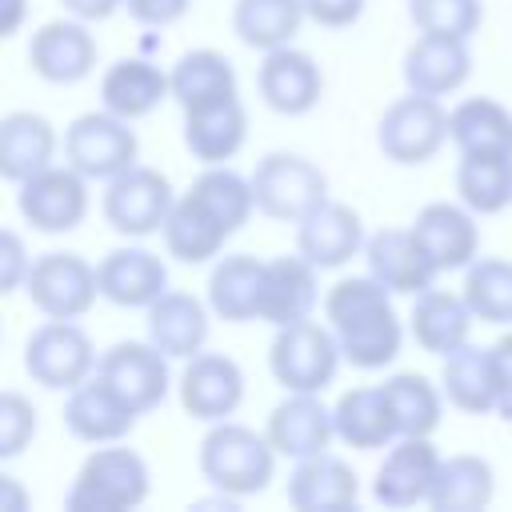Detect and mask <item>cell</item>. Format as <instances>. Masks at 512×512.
<instances>
[{
	"label": "cell",
	"mask_w": 512,
	"mask_h": 512,
	"mask_svg": "<svg viewBox=\"0 0 512 512\" xmlns=\"http://www.w3.org/2000/svg\"><path fill=\"white\" fill-rule=\"evenodd\" d=\"M324 316L348 364L372 372L400 356L404 328L392 308V288H384L372 272L336 280L324 296Z\"/></svg>",
	"instance_id": "obj_1"
},
{
	"label": "cell",
	"mask_w": 512,
	"mask_h": 512,
	"mask_svg": "<svg viewBox=\"0 0 512 512\" xmlns=\"http://www.w3.org/2000/svg\"><path fill=\"white\" fill-rule=\"evenodd\" d=\"M276 456L280 452L272 448L268 436L244 424H232V420H216L208 436L200 440V472L224 496L264 492L276 472Z\"/></svg>",
	"instance_id": "obj_2"
},
{
	"label": "cell",
	"mask_w": 512,
	"mask_h": 512,
	"mask_svg": "<svg viewBox=\"0 0 512 512\" xmlns=\"http://www.w3.org/2000/svg\"><path fill=\"white\" fill-rule=\"evenodd\" d=\"M144 500H148V464L132 448H96L80 464L64 496L68 512H124Z\"/></svg>",
	"instance_id": "obj_3"
},
{
	"label": "cell",
	"mask_w": 512,
	"mask_h": 512,
	"mask_svg": "<svg viewBox=\"0 0 512 512\" xmlns=\"http://www.w3.org/2000/svg\"><path fill=\"white\" fill-rule=\"evenodd\" d=\"M344 352L332 328L316 320H296L276 328V340L268 348V368L280 388L288 392H324L340 368Z\"/></svg>",
	"instance_id": "obj_4"
},
{
	"label": "cell",
	"mask_w": 512,
	"mask_h": 512,
	"mask_svg": "<svg viewBox=\"0 0 512 512\" xmlns=\"http://www.w3.org/2000/svg\"><path fill=\"white\" fill-rule=\"evenodd\" d=\"M252 196L256 212L296 224L328 200V176L296 152H268L252 172Z\"/></svg>",
	"instance_id": "obj_5"
},
{
	"label": "cell",
	"mask_w": 512,
	"mask_h": 512,
	"mask_svg": "<svg viewBox=\"0 0 512 512\" xmlns=\"http://www.w3.org/2000/svg\"><path fill=\"white\" fill-rule=\"evenodd\" d=\"M136 132L116 112H84L64 132V160L88 180H112L136 164Z\"/></svg>",
	"instance_id": "obj_6"
},
{
	"label": "cell",
	"mask_w": 512,
	"mask_h": 512,
	"mask_svg": "<svg viewBox=\"0 0 512 512\" xmlns=\"http://www.w3.org/2000/svg\"><path fill=\"white\" fill-rule=\"evenodd\" d=\"M448 140V112L440 108L436 96L408 92L376 124V144L392 164H424L432 160Z\"/></svg>",
	"instance_id": "obj_7"
},
{
	"label": "cell",
	"mask_w": 512,
	"mask_h": 512,
	"mask_svg": "<svg viewBox=\"0 0 512 512\" xmlns=\"http://www.w3.org/2000/svg\"><path fill=\"white\" fill-rule=\"evenodd\" d=\"M24 292H28L32 308H40L44 316L76 320L96 304L100 276L76 252H44L40 260H32V268L24 276Z\"/></svg>",
	"instance_id": "obj_8"
},
{
	"label": "cell",
	"mask_w": 512,
	"mask_h": 512,
	"mask_svg": "<svg viewBox=\"0 0 512 512\" xmlns=\"http://www.w3.org/2000/svg\"><path fill=\"white\" fill-rule=\"evenodd\" d=\"M96 348L84 328L72 320H44L28 340H24V372L40 388H76L96 372Z\"/></svg>",
	"instance_id": "obj_9"
},
{
	"label": "cell",
	"mask_w": 512,
	"mask_h": 512,
	"mask_svg": "<svg viewBox=\"0 0 512 512\" xmlns=\"http://www.w3.org/2000/svg\"><path fill=\"white\" fill-rule=\"evenodd\" d=\"M172 184L160 168L132 164L128 172L112 176L104 188V220L120 236H152L164 228L172 212Z\"/></svg>",
	"instance_id": "obj_10"
},
{
	"label": "cell",
	"mask_w": 512,
	"mask_h": 512,
	"mask_svg": "<svg viewBox=\"0 0 512 512\" xmlns=\"http://www.w3.org/2000/svg\"><path fill=\"white\" fill-rule=\"evenodd\" d=\"M88 176H80L72 164L64 168H40L36 176L20 180V192H16V208L20 216L36 228V232H72L84 212H88Z\"/></svg>",
	"instance_id": "obj_11"
},
{
	"label": "cell",
	"mask_w": 512,
	"mask_h": 512,
	"mask_svg": "<svg viewBox=\"0 0 512 512\" xmlns=\"http://www.w3.org/2000/svg\"><path fill=\"white\" fill-rule=\"evenodd\" d=\"M168 360L152 340H120L108 352H100L96 372L136 408V412H152L164 396H168Z\"/></svg>",
	"instance_id": "obj_12"
},
{
	"label": "cell",
	"mask_w": 512,
	"mask_h": 512,
	"mask_svg": "<svg viewBox=\"0 0 512 512\" xmlns=\"http://www.w3.org/2000/svg\"><path fill=\"white\" fill-rule=\"evenodd\" d=\"M136 408L96 372L88 380H80L76 388H68V404H64V424L76 440L84 444H116L136 428Z\"/></svg>",
	"instance_id": "obj_13"
},
{
	"label": "cell",
	"mask_w": 512,
	"mask_h": 512,
	"mask_svg": "<svg viewBox=\"0 0 512 512\" xmlns=\"http://www.w3.org/2000/svg\"><path fill=\"white\" fill-rule=\"evenodd\" d=\"M244 400V372L220 352H196L180 376V408L192 420H228Z\"/></svg>",
	"instance_id": "obj_14"
},
{
	"label": "cell",
	"mask_w": 512,
	"mask_h": 512,
	"mask_svg": "<svg viewBox=\"0 0 512 512\" xmlns=\"http://www.w3.org/2000/svg\"><path fill=\"white\" fill-rule=\"evenodd\" d=\"M264 436L272 440L280 456L308 460V456L328 452L336 436V420H332V408H324L320 392H288V400H280L268 412Z\"/></svg>",
	"instance_id": "obj_15"
},
{
	"label": "cell",
	"mask_w": 512,
	"mask_h": 512,
	"mask_svg": "<svg viewBox=\"0 0 512 512\" xmlns=\"http://www.w3.org/2000/svg\"><path fill=\"white\" fill-rule=\"evenodd\" d=\"M436 468H440V456H436V448L428 444V436H400V440L388 448L384 464L376 468L372 496H376L384 508L428 504Z\"/></svg>",
	"instance_id": "obj_16"
},
{
	"label": "cell",
	"mask_w": 512,
	"mask_h": 512,
	"mask_svg": "<svg viewBox=\"0 0 512 512\" xmlns=\"http://www.w3.org/2000/svg\"><path fill=\"white\" fill-rule=\"evenodd\" d=\"M28 64L48 84H80L96 68V40L84 20H48L28 40Z\"/></svg>",
	"instance_id": "obj_17"
},
{
	"label": "cell",
	"mask_w": 512,
	"mask_h": 512,
	"mask_svg": "<svg viewBox=\"0 0 512 512\" xmlns=\"http://www.w3.org/2000/svg\"><path fill=\"white\" fill-rule=\"evenodd\" d=\"M256 88H260V100L280 112V116H304L320 104V92H324V76L316 68V60L308 52H296V48H272L264 52V64L256 72Z\"/></svg>",
	"instance_id": "obj_18"
},
{
	"label": "cell",
	"mask_w": 512,
	"mask_h": 512,
	"mask_svg": "<svg viewBox=\"0 0 512 512\" xmlns=\"http://www.w3.org/2000/svg\"><path fill=\"white\" fill-rule=\"evenodd\" d=\"M248 112L236 92L184 108V148L200 164H224L244 148Z\"/></svg>",
	"instance_id": "obj_19"
},
{
	"label": "cell",
	"mask_w": 512,
	"mask_h": 512,
	"mask_svg": "<svg viewBox=\"0 0 512 512\" xmlns=\"http://www.w3.org/2000/svg\"><path fill=\"white\" fill-rule=\"evenodd\" d=\"M412 236L416 244L424 248V256L432 260L436 272H452V268H468L476 260V248H480V232L472 224V208L464 204H448V200H436V204H424L412 220Z\"/></svg>",
	"instance_id": "obj_20"
},
{
	"label": "cell",
	"mask_w": 512,
	"mask_h": 512,
	"mask_svg": "<svg viewBox=\"0 0 512 512\" xmlns=\"http://www.w3.org/2000/svg\"><path fill=\"white\" fill-rule=\"evenodd\" d=\"M364 248V224L348 204L324 200L296 220V252L316 268H340Z\"/></svg>",
	"instance_id": "obj_21"
},
{
	"label": "cell",
	"mask_w": 512,
	"mask_h": 512,
	"mask_svg": "<svg viewBox=\"0 0 512 512\" xmlns=\"http://www.w3.org/2000/svg\"><path fill=\"white\" fill-rule=\"evenodd\" d=\"M100 296L116 308H148L168 292V268L148 248H112L100 264Z\"/></svg>",
	"instance_id": "obj_22"
},
{
	"label": "cell",
	"mask_w": 512,
	"mask_h": 512,
	"mask_svg": "<svg viewBox=\"0 0 512 512\" xmlns=\"http://www.w3.org/2000/svg\"><path fill=\"white\" fill-rule=\"evenodd\" d=\"M364 260H368V272L392 288V292H404V296H420L424 288L436 284V268L432 260L424 256V248L416 244L412 228H380L376 236H368L364 244Z\"/></svg>",
	"instance_id": "obj_23"
},
{
	"label": "cell",
	"mask_w": 512,
	"mask_h": 512,
	"mask_svg": "<svg viewBox=\"0 0 512 512\" xmlns=\"http://www.w3.org/2000/svg\"><path fill=\"white\" fill-rule=\"evenodd\" d=\"M472 72L468 40L460 36H432L420 32V40L404 52V84L420 96H448L456 92Z\"/></svg>",
	"instance_id": "obj_24"
},
{
	"label": "cell",
	"mask_w": 512,
	"mask_h": 512,
	"mask_svg": "<svg viewBox=\"0 0 512 512\" xmlns=\"http://www.w3.org/2000/svg\"><path fill=\"white\" fill-rule=\"evenodd\" d=\"M316 308V264L296 256H276L264 268V292H260V320L272 328L308 320Z\"/></svg>",
	"instance_id": "obj_25"
},
{
	"label": "cell",
	"mask_w": 512,
	"mask_h": 512,
	"mask_svg": "<svg viewBox=\"0 0 512 512\" xmlns=\"http://www.w3.org/2000/svg\"><path fill=\"white\" fill-rule=\"evenodd\" d=\"M360 480L340 456H308L288 476V504L296 512H344L356 504Z\"/></svg>",
	"instance_id": "obj_26"
},
{
	"label": "cell",
	"mask_w": 512,
	"mask_h": 512,
	"mask_svg": "<svg viewBox=\"0 0 512 512\" xmlns=\"http://www.w3.org/2000/svg\"><path fill=\"white\" fill-rule=\"evenodd\" d=\"M168 96H172V76L160 72L152 60H140V56L116 60L100 76V100H104V108L116 112V116H124V120L148 116Z\"/></svg>",
	"instance_id": "obj_27"
},
{
	"label": "cell",
	"mask_w": 512,
	"mask_h": 512,
	"mask_svg": "<svg viewBox=\"0 0 512 512\" xmlns=\"http://www.w3.org/2000/svg\"><path fill=\"white\" fill-rule=\"evenodd\" d=\"M472 320H476V316H472L464 292L456 296V292H444V288H436V284L416 296L412 316H408L416 344H420L424 352H432V356H448V352H456L460 344H468Z\"/></svg>",
	"instance_id": "obj_28"
},
{
	"label": "cell",
	"mask_w": 512,
	"mask_h": 512,
	"mask_svg": "<svg viewBox=\"0 0 512 512\" xmlns=\"http://www.w3.org/2000/svg\"><path fill=\"white\" fill-rule=\"evenodd\" d=\"M148 340L172 360H192L196 352H204L208 340L204 304L188 292H164L148 304Z\"/></svg>",
	"instance_id": "obj_29"
},
{
	"label": "cell",
	"mask_w": 512,
	"mask_h": 512,
	"mask_svg": "<svg viewBox=\"0 0 512 512\" xmlns=\"http://www.w3.org/2000/svg\"><path fill=\"white\" fill-rule=\"evenodd\" d=\"M332 420H336V436L348 448H360V452H376V448H384L400 436L396 420H392V408H388V396H384V384L348 388L336 400Z\"/></svg>",
	"instance_id": "obj_30"
},
{
	"label": "cell",
	"mask_w": 512,
	"mask_h": 512,
	"mask_svg": "<svg viewBox=\"0 0 512 512\" xmlns=\"http://www.w3.org/2000/svg\"><path fill=\"white\" fill-rule=\"evenodd\" d=\"M264 268L268 260L256 256H224L208 276V304L220 320L244 324L260 320V292H264Z\"/></svg>",
	"instance_id": "obj_31"
},
{
	"label": "cell",
	"mask_w": 512,
	"mask_h": 512,
	"mask_svg": "<svg viewBox=\"0 0 512 512\" xmlns=\"http://www.w3.org/2000/svg\"><path fill=\"white\" fill-rule=\"evenodd\" d=\"M56 132L36 112H8L0 120V176L20 184L52 164Z\"/></svg>",
	"instance_id": "obj_32"
},
{
	"label": "cell",
	"mask_w": 512,
	"mask_h": 512,
	"mask_svg": "<svg viewBox=\"0 0 512 512\" xmlns=\"http://www.w3.org/2000/svg\"><path fill=\"white\" fill-rule=\"evenodd\" d=\"M492 496H496L492 464L460 452V456L440 460L432 492H428V508L432 512H476V508H488Z\"/></svg>",
	"instance_id": "obj_33"
},
{
	"label": "cell",
	"mask_w": 512,
	"mask_h": 512,
	"mask_svg": "<svg viewBox=\"0 0 512 512\" xmlns=\"http://www.w3.org/2000/svg\"><path fill=\"white\" fill-rule=\"evenodd\" d=\"M440 384H444L448 404L460 408V412H468V416H484V412L500 408L488 348L460 344L456 352H448L444 356V368H440Z\"/></svg>",
	"instance_id": "obj_34"
},
{
	"label": "cell",
	"mask_w": 512,
	"mask_h": 512,
	"mask_svg": "<svg viewBox=\"0 0 512 512\" xmlns=\"http://www.w3.org/2000/svg\"><path fill=\"white\" fill-rule=\"evenodd\" d=\"M164 248H168V256H176L180 264H204V260H212L220 248H224V240H228V228L200 204V200H192L188 192L172 204V212H168V220H164Z\"/></svg>",
	"instance_id": "obj_35"
},
{
	"label": "cell",
	"mask_w": 512,
	"mask_h": 512,
	"mask_svg": "<svg viewBox=\"0 0 512 512\" xmlns=\"http://www.w3.org/2000/svg\"><path fill=\"white\" fill-rule=\"evenodd\" d=\"M456 192L480 216H496L512 204V152H464L456 164Z\"/></svg>",
	"instance_id": "obj_36"
},
{
	"label": "cell",
	"mask_w": 512,
	"mask_h": 512,
	"mask_svg": "<svg viewBox=\"0 0 512 512\" xmlns=\"http://www.w3.org/2000/svg\"><path fill=\"white\" fill-rule=\"evenodd\" d=\"M448 140L456 152H512V116L492 96H468L448 112Z\"/></svg>",
	"instance_id": "obj_37"
},
{
	"label": "cell",
	"mask_w": 512,
	"mask_h": 512,
	"mask_svg": "<svg viewBox=\"0 0 512 512\" xmlns=\"http://www.w3.org/2000/svg\"><path fill=\"white\" fill-rule=\"evenodd\" d=\"M304 0H236L232 8V32L260 52L284 48L300 24H304Z\"/></svg>",
	"instance_id": "obj_38"
},
{
	"label": "cell",
	"mask_w": 512,
	"mask_h": 512,
	"mask_svg": "<svg viewBox=\"0 0 512 512\" xmlns=\"http://www.w3.org/2000/svg\"><path fill=\"white\" fill-rule=\"evenodd\" d=\"M168 76H172V100L180 108H192V104H204V100H216V96L236 92V68L216 48H192V52H184L172 64Z\"/></svg>",
	"instance_id": "obj_39"
},
{
	"label": "cell",
	"mask_w": 512,
	"mask_h": 512,
	"mask_svg": "<svg viewBox=\"0 0 512 512\" xmlns=\"http://www.w3.org/2000/svg\"><path fill=\"white\" fill-rule=\"evenodd\" d=\"M384 396L400 436H432L440 428V388L420 372H396L384 380Z\"/></svg>",
	"instance_id": "obj_40"
},
{
	"label": "cell",
	"mask_w": 512,
	"mask_h": 512,
	"mask_svg": "<svg viewBox=\"0 0 512 512\" xmlns=\"http://www.w3.org/2000/svg\"><path fill=\"white\" fill-rule=\"evenodd\" d=\"M188 196L200 200V204L228 228V236H232V232L252 216V208H256L252 180H244L240 172H232V168H224V164H204V172L192 180Z\"/></svg>",
	"instance_id": "obj_41"
},
{
	"label": "cell",
	"mask_w": 512,
	"mask_h": 512,
	"mask_svg": "<svg viewBox=\"0 0 512 512\" xmlns=\"http://www.w3.org/2000/svg\"><path fill=\"white\" fill-rule=\"evenodd\" d=\"M464 300L480 324H512V260H472L464 276Z\"/></svg>",
	"instance_id": "obj_42"
},
{
	"label": "cell",
	"mask_w": 512,
	"mask_h": 512,
	"mask_svg": "<svg viewBox=\"0 0 512 512\" xmlns=\"http://www.w3.org/2000/svg\"><path fill=\"white\" fill-rule=\"evenodd\" d=\"M408 16H412L416 32L468 40L480 28L484 8H480V0H408Z\"/></svg>",
	"instance_id": "obj_43"
},
{
	"label": "cell",
	"mask_w": 512,
	"mask_h": 512,
	"mask_svg": "<svg viewBox=\"0 0 512 512\" xmlns=\"http://www.w3.org/2000/svg\"><path fill=\"white\" fill-rule=\"evenodd\" d=\"M36 436V408L20 392L0 396V460H12Z\"/></svg>",
	"instance_id": "obj_44"
},
{
	"label": "cell",
	"mask_w": 512,
	"mask_h": 512,
	"mask_svg": "<svg viewBox=\"0 0 512 512\" xmlns=\"http://www.w3.org/2000/svg\"><path fill=\"white\" fill-rule=\"evenodd\" d=\"M24 256H28L24 252V240L12 228H4L0 232V284H4V292L24 288V276L32 268V260H24Z\"/></svg>",
	"instance_id": "obj_45"
},
{
	"label": "cell",
	"mask_w": 512,
	"mask_h": 512,
	"mask_svg": "<svg viewBox=\"0 0 512 512\" xmlns=\"http://www.w3.org/2000/svg\"><path fill=\"white\" fill-rule=\"evenodd\" d=\"M188 4H192V0H124L128 16H132L136 24H148V28H168V24H176V20L188 12Z\"/></svg>",
	"instance_id": "obj_46"
},
{
	"label": "cell",
	"mask_w": 512,
	"mask_h": 512,
	"mask_svg": "<svg viewBox=\"0 0 512 512\" xmlns=\"http://www.w3.org/2000/svg\"><path fill=\"white\" fill-rule=\"evenodd\" d=\"M304 12L320 28H348V24L360 20L364 0H304Z\"/></svg>",
	"instance_id": "obj_47"
},
{
	"label": "cell",
	"mask_w": 512,
	"mask_h": 512,
	"mask_svg": "<svg viewBox=\"0 0 512 512\" xmlns=\"http://www.w3.org/2000/svg\"><path fill=\"white\" fill-rule=\"evenodd\" d=\"M492 380H496V396H500V412L512 408V332H504L492 348Z\"/></svg>",
	"instance_id": "obj_48"
},
{
	"label": "cell",
	"mask_w": 512,
	"mask_h": 512,
	"mask_svg": "<svg viewBox=\"0 0 512 512\" xmlns=\"http://www.w3.org/2000/svg\"><path fill=\"white\" fill-rule=\"evenodd\" d=\"M72 16H80V20H108L124 0H60Z\"/></svg>",
	"instance_id": "obj_49"
},
{
	"label": "cell",
	"mask_w": 512,
	"mask_h": 512,
	"mask_svg": "<svg viewBox=\"0 0 512 512\" xmlns=\"http://www.w3.org/2000/svg\"><path fill=\"white\" fill-rule=\"evenodd\" d=\"M20 20H24V0H4V24H0V32L12 36L20 28Z\"/></svg>",
	"instance_id": "obj_50"
},
{
	"label": "cell",
	"mask_w": 512,
	"mask_h": 512,
	"mask_svg": "<svg viewBox=\"0 0 512 512\" xmlns=\"http://www.w3.org/2000/svg\"><path fill=\"white\" fill-rule=\"evenodd\" d=\"M0 484H4V492H8V500H12V508L20 512V508H24V496H20V488H16V480H12V476H0Z\"/></svg>",
	"instance_id": "obj_51"
},
{
	"label": "cell",
	"mask_w": 512,
	"mask_h": 512,
	"mask_svg": "<svg viewBox=\"0 0 512 512\" xmlns=\"http://www.w3.org/2000/svg\"><path fill=\"white\" fill-rule=\"evenodd\" d=\"M504 420H508V424H512V408H508V412H504Z\"/></svg>",
	"instance_id": "obj_52"
}]
</instances>
